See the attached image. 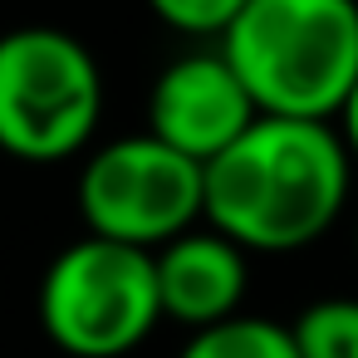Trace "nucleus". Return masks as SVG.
<instances>
[{
	"label": "nucleus",
	"instance_id": "nucleus-1",
	"mask_svg": "<svg viewBox=\"0 0 358 358\" xmlns=\"http://www.w3.org/2000/svg\"><path fill=\"white\" fill-rule=\"evenodd\" d=\"M353 152L338 123L260 113L206 162V226L250 255H294L334 231L348 206Z\"/></svg>",
	"mask_w": 358,
	"mask_h": 358
},
{
	"label": "nucleus",
	"instance_id": "nucleus-2",
	"mask_svg": "<svg viewBox=\"0 0 358 358\" xmlns=\"http://www.w3.org/2000/svg\"><path fill=\"white\" fill-rule=\"evenodd\" d=\"M216 45L260 113L334 123L358 84V0H250Z\"/></svg>",
	"mask_w": 358,
	"mask_h": 358
},
{
	"label": "nucleus",
	"instance_id": "nucleus-3",
	"mask_svg": "<svg viewBox=\"0 0 358 358\" xmlns=\"http://www.w3.org/2000/svg\"><path fill=\"white\" fill-rule=\"evenodd\" d=\"M35 319L64 358H128L167 319L152 250L84 231L45 265Z\"/></svg>",
	"mask_w": 358,
	"mask_h": 358
},
{
	"label": "nucleus",
	"instance_id": "nucleus-4",
	"mask_svg": "<svg viewBox=\"0 0 358 358\" xmlns=\"http://www.w3.org/2000/svg\"><path fill=\"white\" fill-rule=\"evenodd\" d=\"M103 118V69L94 50L59 25L0 35V152L55 167L89 148Z\"/></svg>",
	"mask_w": 358,
	"mask_h": 358
},
{
	"label": "nucleus",
	"instance_id": "nucleus-5",
	"mask_svg": "<svg viewBox=\"0 0 358 358\" xmlns=\"http://www.w3.org/2000/svg\"><path fill=\"white\" fill-rule=\"evenodd\" d=\"M74 201L89 236L162 250L206 221V167L143 128L84 157Z\"/></svg>",
	"mask_w": 358,
	"mask_h": 358
},
{
	"label": "nucleus",
	"instance_id": "nucleus-6",
	"mask_svg": "<svg viewBox=\"0 0 358 358\" xmlns=\"http://www.w3.org/2000/svg\"><path fill=\"white\" fill-rule=\"evenodd\" d=\"M255 118L260 103L250 99L245 79L236 74L221 45L172 59L148 89V133L196 157L201 167L216 152H226Z\"/></svg>",
	"mask_w": 358,
	"mask_h": 358
},
{
	"label": "nucleus",
	"instance_id": "nucleus-7",
	"mask_svg": "<svg viewBox=\"0 0 358 358\" xmlns=\"http://www.w3.org/2000/svg\"><path fill=\"white\" fill-rule=\"evenodd\" d=\"M245 255H250L245 245H236L226 231H216L206 221L182 231L162 250H152L162 314L172 324H182L187 334L241 314L245 289H250V260Z\"/></svg>",
	"mask_w": 358,
	"mask_h": 358
},
{
	"label": "nucleus",
	"instance_id": "nucleus-8",
	"mask_svg": "<svg viewBox=\"0 0 358 358\" xmlns=\"http://www.w3.org/2000/svg\"><path fill=\"white\" fill-rule=\"evenodd\" d=\"M177 358H299L294 329L260 319V314H231L211 329L187 334V343L177 348Z\"/></svg>",
	"mask_w": 358,
	"mask_h": 358
},
{
	"label": "nucleus",
	"instance_id": "nucleus-9",
	"mask_svg": "<svg viewBox=\"0 0 358 358\" xmlns=\"http://www.w3.org/2000/svg\"><path fill=\"white\" fill-rule=\"evenodd\" d=\"M294 343L299 358H358V299L329 294L294 314Z\"/></svg>",
	"mask_w": 358,
	"mask_h": 358
},
{
	"label": "nucleus",
	"instance_id": "nucleus-10",
	"mask_svg": "<svg viewBox=\"0 0 358 358\" xmlns=\"http://www.w3.org/2000/svg\"><path fill=\"white\" fill-rule=\"evenodd\" d=\"M143 6L177 35H192V40H221L236 15L250 6V0H143Z\"/></svg>",
	"mask_w": 358,
	"mask_h": 358
},
{
	"label": "nucleus",
	"instance_id": "nucleus-11",
	"mask_svg": "<svg viewBox=\"0 0 358 358\" xmlns=\"http://www.w3.org/2000/svg\"><path fill=\"white\" fill-rule=\"evenodd\" d=\"M334 123H338V133H343V143H348V152L358 162V84H353V94H348V103H343V113Z\"/></svg>",
	"mask_w": 358,
	"mask_h": 358
},
{
	"label": "nucleus",
	"instance_id": "nucleus-12",
	"mask_svg": "<svg viewBox=\"0 0 358 358\" xmlns=\"http://www.w3.org/2000/svg\"><path fill=\"white\" fill-rule=\"evenodd\" d=\"M353 255H358V221H353Z\"/></svg>",
	"mask_w": 358,
	"mask_h": 358
}]
</instances>
